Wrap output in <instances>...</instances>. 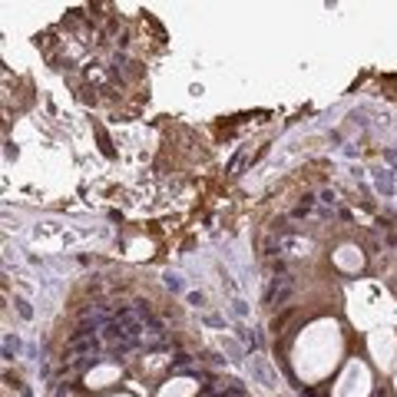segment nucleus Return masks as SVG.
<instances>
[{
    "label": "nucleus",
    "mask_w": 397,
    "mask_h": 397,
    "mask_svg": "<svg viewBox=\"0 0 397 397\" xmlns=\"http://www.w3.org/2000/svg\"><path fill=\"white\" fill-rule=\"evenodd\" d=\"M14 304H17L20 318H33V308H30V302H27V298H14Z\"/></svg>",
    "instance_id": "obj_1"
},
{
    "label": "nucleus",
    "mask_w": 397,
    "mask_h": 397,
    "mask_svg": "<svg viewBox=\"0 0 397 397\" xmlns=\"http://www.w3.org/2000/svg\"><path fill=\"white\" fill-rule=\"evenodd\" d=\"M166 285H169L172 291H182V282H179V275H172V271L166 275Z\"/></svg>",
    "instance_id": "obj_2"
},
{
    "label": "nucleus",
    "mask_w": 397,
    "mask_h": 397,
    "mask_svg": "<svg viewBox=\"0 0 397 397\" xmlns=\"http://www.w3.org/2000/svg\"><path fill=\"white\" fill-rule=\"evenodd\" d=\"M232 304H235V315H242V318H245V315H248V308H245V302H238V298H235V302H232Z\"/></svg>",
    "instance_id": "obj_3"
},
{
    "label": "nucleus",
    "mask_w": 397,
    "mask_h": 397,
    "mask_svg": "<svg viewBox=\"0 0 397 397\" xmlns=\"http://www.w3.org/2000/svg\"><path fill=\"white\" fill-rule=\"evenodd\" d=\"M189 302H192V304H199V308H202V304H206V295H195V291H192V295H189Z\"/></svg>",
    "instance_id": "obj_4"
}]
</instances>
